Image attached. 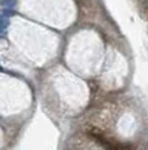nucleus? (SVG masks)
<instances>
[{
	"instance_id": "obj_1",
	"label": "nucleus",
	"mask_w": 148,
	"mask_h": 150,
	"mask_svg": "<svg viewBox=\"0 0 148 150\" xmlns=\"http://www.w3.org/2000/svg\"><path fill=\"white\" fill-rule=\"evenodd\" d=\"M6 36V29L4 28H0V38H3Z\"/></svg>"
}]
</instances>
